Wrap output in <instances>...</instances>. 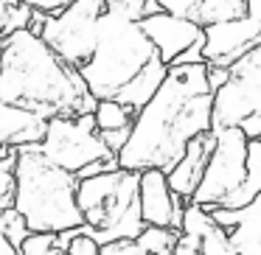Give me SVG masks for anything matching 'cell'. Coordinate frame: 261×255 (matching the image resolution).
Returning <instances> with one entry per match:
<instances>
[{
	"label": "cell",
	"instance_id": "6da1fadb",
	"mask_svg": "<svg viewBox=\"0 0 261 255\" xmlns=\"http://www.w3.org/2000/svg\"><path fill=\"white\" fill-rule=\"evenodd\" d=\"M208 65H171L158 93L135 112L126 146L115 154L124 171H163L169 174L197 135L211 132Z\"/></svg>",
	"mask_w": 261,
	"mask_h": 255
},
{
	"label": "cell",
	"instance_id": "7a4b0ae2",
	"mask_svg": "<svg viewBox=\"0 0 261 255\" xmlns=\"http://www.w3.org/2000/svg\"><path fill=\"white\" fill-rule=\"evenodd\" d=\"M0 101L40 118H76L96 109L79 70L65 65L40 37L17 31L0 53Z\"/></svg>",
	"mask_w": 261,
	"mask_h": 255
},
{
	"label": "cell",
	"instance_id": "3957f363",
	"mask_svg": "<svg viewBox=\"0 0 261 255\" xmlns=\"http://www.w3.org/2000/svg\"><path fill=\"white\" fill-rule=\"evenodd\" d=\"M166 70L135 20L121 12H104L93 56L79 68V76L96 101H118L138 112L158 93Z\"/></svg>",
	"mask_w": 261,
	"mask_h": 255
},
{
	"label": "cell",
	"instance_id": "277c9868",
	"mask_svg": "<svg viewBox=\"0 0 261 255\" xmlns=\"http://www.w3.org/2000/svg\"><path fill=\"white\" fill-rule=\"evenodd\" d=\"M12 208L23 216L29 233L59 236L85 224L76 205V177L54 165L40 146L14 152Z\"/></svg>",
	"mask_w": 261,
	"mask_h": 255
},
{
	"label": "cell",
	"instance_id": "5b68a950",
	"mask_svg": "<svg viewBox=\"0 0 261 255\" xmlns=\"http://www.w3.org/2000/svg\"><path fill=\"white\" fill-rule=\"evenodd\" d=\"M214 152L191 205L202 210H242L261 193V140H247L242 129L216 132Z\"/></svg>",
	"mask_w": 261,
	"mask_h": 255
},
{
	"label": "cell",
	"instance_id": "8992f818",
	"mask_svg": "<svg viewBox=\"0 0 261 255\" xmlns=\"http://www.w3.org/2000/svg\"><path fill=\"white\" fill-rule=\"evenodd\" d=\"M138 177L135 171L113 168L104 174L76 180V205L85 224V236L98 244L135 241L143 233L141 205H138Z\"/></svg>",
	"mask_w": 261,
	"mask_h": 255
},
{
	"label": "cell",
	"instance_id": "52a82bcc",
	"mask_svg": "<svg viewBox=\"0 0 261 255\" xmlns=\"http://www.w3.org/2000/svg\"><path fill=\"white\" fill-rule=\"evenodd\" d=\"M242 129L247 140L261 137V45L227 68V79L214 90L211 132Z\"/></svg>",
	"mask_w": 261,
	"mask_h": 255
},
{
	"label": "cell",
	"instance_id": "ba28073f",
	"mask_svg": "<svg viewBox=\"0 0 261 255\" xmlns=\"http://www.w3.org/2000/svg\"><path fill=\"white\" fill-rule=\"evenodd\" d=\"M107 12L104 0H73L68 9L48 14L42 23L40 40L62 59L65 65L79 70L93 56L98 37V20Z\"/></svg>",
	"mask_w": 261,
	"mask_h": 255
},
{
	"label": "cell",
	"instance_id": "9c48e42d",
	"mask_svg": "<svg viewBox=\"0 0 261 255\" xmlns=\"http://www.w3.org/2000/svg\"><path fill=\"white\" fill-rule=\"evenodd\" d=\"M40 149L54 165H59L73 177H79L93 163L115 160V154L98 137L93 112L76 115V118H51L45 124V137Z\"/></svg>",
	"mask_w": 261,
	"mask_h": 255
},
{
	"label": "cell",
	"instance_id": "30bf717a",
	"mask_svg": "<svg viewBox=\"0 0 261 255\" xmlns=\"http://www.w3.org/2000/svg\"><path fill=\"white\" fill-rule=\"evenodd\" d=\"M138 25L149 37V42L154 45V51H158L160 62L166 68L186 65V62H202L205 31L197 23L166 14V12H154L149 17L138 20Z\"/></svg>",
	"mask_w": 261,
	"mask_h": 255
},
{
	"label": "cell",
	"instance_id": "8fae6325",
	"mask_svg": "<svg viewBox=\"0 0 261 255\" xmlns=\"http://www.w3.org/2000/svg\"><path fill=\"white\" fill-rule=\"evenodd\" d=\"M205 42H202V62L208 68L227 70L236 59H242L247 51L261 45V20L244 17L227 20V23L205 25Z\"/></svg>",
	"mask_w": 261,
	"mask_h": 255
},
{
	"label": "cell",
	"instance_id": "7c38bea8",
	"mask_svg": "<svg viewBox=\"0 0 261 255\" xmlns=\"http://www.w3.org/2000/svg\"><path fill=\"white\" fill-rule=\"evenodd\" d=\"M138 205L143 227H166L180 233L186 202L174 196L163 171H141L138 177Z\"/></svg>",
	"mask_w": 261,
	"mask_h": 255
},
{
	"label": "cell",
	"instance_id": "4fadbf2b",
	"mask_svg": "<svg viewBox=\"0 0 261 255\" xmlns=\"http://www.w3.org/2000/svg\"><path fill=\"white\" fill-rule=\"evenodd\" d=\"M214 132H205V135H197L191 143L186 146L182 157L174 163V168L166 174L169 180V188L174 191V196H180L182 202H191L197 185L202 182V174H205V165H208V157L214 152Z\"/></svg>",
	"mask_w": 261,
	"mask_h": 255
},
{
	"label": "cell",
	"instance_id": "5bb4252c",
	"mask_svg": "<svg viewBox=\"0 0 261 255\" xmlns=\"http://www.w3.org/2000/svg\"><path fill=\"white\" fill-rule=\"evenodd\" d=\"M211 216L227 230L236 255H261V193L242 210H211Z\"/></svg>",
	"mask_w": 261,
	"mask_h": 255
},
{
	"label": "cell",
	"instance_id": "9a60e30c",
	"mask_svg": "<svg viewBox=\"0 0 261 255\" xmlns=\"http://www.w3.org/2000/svg\"><path fill=\"white\" fill-rule=\"evenodd\" d=\"M45 118L29 112L23 107L0 101V146L17 152L25 146H40L45 137Z\"/></svg>",
	"mask_w": 261,
	"mask_h": 255
},
{
	"label": "cell",
	"instance_id": "2e32d148",
	"mask_svg": "<svg viewBox=\"0 0 261 255\" xmlns=\"http://www.w3.org/2000/svg\"><path fill=\"white\" fill-rule=\"evenodd\" d=\"M180 233L188 238H194L202 255H236L225 227L216 224L208 210L197 208V205H191V202H186V210H182Z\"/></svg>",
	"mask_w": 261,
	"mask_h": 255
},
{
	"label": "cell",
	"instance_id": "e0dca14e",
	"mask_svg": "<svg viewBox=\"0 0 261 255\" xmlns=\"http://www.w3.org/2000/svg\"><path fill=\"white\" fill-rule=\"evenodd\" d=\"M93 121H96V132H121V129H132L135 112L126 109L118 101H96L93 109Z\"/></svg>",
	"mask_w": 261,
	"mask_h": 255
},
{
	"label": "cell",
	"instance_id": "ac0fdd59",
	"mask_svg": "<svg viewBox=\"0 0 261 255\" xmlns=\"http://www.w3.org/2000/svg\"><path fill=\"white\" fill-rule=\"evenodd\" d=\"M244 14H247V0H205L202 12L197 17V25L205 29V25H214V23L239 20Z\"/></svg>",
	"mask_w": 261,
	"mask_h": 255
},
{
	"label": "cell",
	"instance_id": "d6986e66",
	"mask_svg": "<svg viewBox=\"0 0 261 255\" xmlns=\"http://www.w3.org/2000/svg\"><path fill=\"white\" fill-rule=\"evenodd\" d=\"M180 233L166 230V227H143V233L135 238L146 255H171Z\"/></svg>",
	"mask_w": 261,
	"mask_h": 255
},
{
	"label": "cell",
	"instance_id": "ffe728a7",
	"mask_svg": "<svg viewBox=\"0 0 261 255\" xmlns=\"http://www.w3.org/2000/svg\"><path fill=\"white\" fill-rule=\"evenodd\" d=\"M0 236L6 238L14 249L29 238V227H25L23 216H20L14 208H3V210H0Z\"/></svg>",
	"mask_w": 261,
	"mask_h": 255
},
{
	"label": "cell",
	"instance_id": "44dd1931",
	"mask_svg": "<svg viewBox=\"0 0 261 255\" xmlns=\"http://www.w3.org/2000/svg\"><path fill=\"white\" fill-rule=\"evenodd\" d=\"M59 247H62L65 255H98L101 244L96 238L85 236L82 230H68V233H59Z\"/></svg>",
	"mask_w": 261,
	"mask_h": 255
},
{
	"label": "cell",
	"instance_id": "7402d4cb",
	"mask_svg": "<svg viewBox=\"0 0 261 255\" xmlns=\"http://www.w3.org/2000/svg\"><path fill=\"white\" fill-rule=\"evenodd\" d=\"M17 255H65L59 247V238L51 233H29L23 244L17 247Z\"/></svg>",
	"mask_w": 261,
	"mask_h": 255
},
{
	"label": "cell",
	"instance_id": "603a6c76",
	"mask_svg": "<svg viewBox=\"0 0 261 255\" xmlns=\"http://www.w3.org/2000/svg\"><path fill=\"white\" fill-rule=\"evenodd\" d=\"M104 6H107V12L126 14V17L135 20V23L158 12V3H154V0H104Z\"/></svg>",
	"mask_w": 261,
	"mask_h": 255
},
{
	"label": "cell",
	"instance_id": "cb8c5ba5",
	"mask_svg": "<svg viewBox=\"0 0 261 255\" xmlns=\"http://www.w3.org/2000/svg\"><path fill=\"white\" fill-rule=\"evenodd\" d=\"M154 3H158V12H166V14H174V17L197 23L205 0H154Z\"/></svg>",
	"mask_w": 261,
	"mask_h": 255
},
{
	"label": "cell",
	"instance_id": "d4e9b609",
	"mask_svg": "<svg viewBox=\"0 0 261 255\" xmlns=\"http://www.w3.org/2000/svg\"><path fill=\"white\" fill-rule=\"evenodd\" d=\"M14 199V154L0 160V210L12 208Z\"/></svg>",
	"mask_w": 261,
	"mask_h": 255
},
{
	"label": "cell",
	"instance_id": "484cf974",
	"mask_svg": "<svg viewBox=\"0 0 261 255\" xmlns=\"http://www.w3.org/2000/svg\"><path fill=\"white\" fill-rule=\"evenodd\" d=\"M14 3H23L31 12H42V14H57L62 9H68L73 0H14Z\"/></svg>",
	"mask_w": 261,
	"mask_h": 255
},
{
	"label": "cell",
	"instance_id": "4316f807",
	"mask_svg": "<svg viewBox=\"0 0 261 255\" xmlns=\"http://www.w3.org/2000/svg\"><path fill=\"white\" fill-rule=\"evenodd\" d=\"M98 255H146V252L138 241H113V244H101Z\"/></svg>",
	"mask_w": 261,
	"mask_h": 255
},
{
	"label": "cell",
	"instance_id": "83f0119b",
	"mask_svg": "<svg viewBox=\"0 0 261 255\" xmlns=\"http://www.w3.org/2000/svg\"><path fill=\"white\" fill-rule=\"evenodd\" d=\"M171 255H202L199 252V247H197V241L194 238H188V236H177V244H174V252Z\"/></svg>",
	"mask_w": 261,
	"mask_h": 255
},
{
	"label": "cell",
	"instance_id": "f1b7e54d",
	"mask_svg": "<svg viewBox=\"0 0 261 255\" xmlns=\"http://www.w3.org/2000/svg\"><path fill=\"white\" fill-rule=\"evenodd\" d=\"M14 9V0H0V40L9 37V14Z\"/></svg>",
	"mask_w": 261,
	"mask_h": 255
},
{
	"label": "cell",
	"instance_id": "f546056e",
	"mask_svg": "<svg viewBox=\"0 0 261 255\" xmlns=\"http://www.w3.org/2000/svg\"><path fill=\"white\" fill-rule=\"evenodd\" d=\"M247 14L255 20H261V0H247Z\"/></svg>",
	"mask_w": 261,
	"mask_h": 255
},
{
	"label": "cell",
	"instance_id": "4dcf8cb0",
	"mask_svg": "<svg viewBox=\"0 0 261 255\" xmlns=\"http://www.w3.org/2000/svg\"><path fill=\"white\" fill-rule=\"evenodd\" d=\"M0 255H17V249H14V247H12V244H9L3 236H0Z\"/></svg>",
	"mask_w": 261,
	"mask_h": 255
},
{
	"label": "cell",
	"instance_id": "1f68e13d",
	"mask_svg": "<svg viewBox=\"0 0 261 255\" xmlns=\"http://www.w3.org/2000/svg\"><path fill=\"white\" fill-rule=\"evenodd\" d=\"M12 154H14V152H9V149L0 146V160H3V157H12Z\"/></svg>",
	"mask_w": 261,
	"mask_h": 255
},
{
	"label": "cell",
	"instance_id": "d6a6232c",
	"mask_svg": "<svg viewBox=\"0 0 261 255\" xmlns=\"http://www.w3.org/2000/svg\"><path fill=\"white\" fill-rule=\"evenodd\" d=\"M258 140H261V137H258Z\"/></svg>",
	"mask_w": 261,
	"mask_h": 255
}]
</instances>
